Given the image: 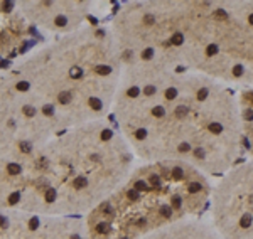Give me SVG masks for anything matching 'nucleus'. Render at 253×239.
<instances>
[{
  "label": "nucleus",
  "instance_id": "8",
  "mask_svg": "<svg viewBox=\"0 0 253 239\" xmlns=\"http://www.w3.org/2000/svg\"><path fill=\"white\" fill-rule=\"evenodd\" d=\"M89 106L93 109H101V101L98 98H89Z\"/></svg>",
  "mask_w": 253,
  "mask_h": 239
},
{
  "label": "nucleus",
  "instance_id": "16",
  "mask_svg": "<svg viewBox=\"0 0 253 239\" xmlns=\"http://www.w3.org/2000/svg\"><path fill=\"white\" fill-rule=\"evenodd\" d=\"M37 226H39V219H37V217H32L30 221H29V227H30L32 231L37 229Z\"/></svg>",
  "mask_w": 253,
  "mask_h": 239
},
{
  "label": "nucleus",
  "instance_id": "17",
  "mask_svg": "<svg viewBox=\"0 0 253 239\" xmlns=\"http://www.w3.org/2000/svg\"><path fill=\"white\" fill-rule=\"evenodd\" d=\"M12 7H14L12 2H4V4H2V10H4V12H10Z\"/></svg>",
  "mask_w": 253,
  "mask_h": 239
},
{
  "label": "nucleus",
  "instance_id": "14",
  "mask_svg": "<svg viewBox=\"0 0 253 239\" xmlns=\"http://www.w3.org/2000/svg\"><path fill=\"white\" fill-rule=\"evenodd\" d=\"M21 150L24 152V153H29V152L32 150V147H30L29 142H21Z\"/></svg>",
  "mask_w": 253,
  "mask_h": 239
},
{
  "label": "nucleus",
  "instance_id": "21",
  "mask_svg": "<svg viewBox=\"0 0 253 239\" xmlns=\"http://www.w3.org/2000/svg\"><path fill=\"white\" fill-rule=\"evenodd\" d=\"M127 94L130 96V98H135V96L138 94V88H130V89H128V93H127Z\"/></svg>",
  "mask_w": 253,
  "mask_h": 239
},
{
  "label": "nucleus",
  "instance_id": "24",
  "mask_svg": "<svg viewBox=\"0 0 253 239\" xmlns=\"http://www.w3.org/2000/svg\"><path fill=\"white\" fill-rule=\"evenodd\" d=\"M71 239H81V238H79L78 234H73V236H71Z\"/></svg>",
  "mask_w": 253,
  "mask_h": 239
},
{
  "label": "nucleus",
  "instance_id": "3",
  "mask_svg": "<svg viewBox=\"0 0 253 239\" xmlns=\"http://www.w3.org/2000/svg\"><path fill=\"white\" fill-rule=\"evenodd\" d=\"M88 185V178L86 177H76L74 178V189H84Z\"/></svg>",
  "mask_w": 253,
  "mask_h": 239
},
{
  "label": "nucleus",
  "instance_id": "10",
  "mask_svg": "<svg viewBox=\"0 0 253 239\" xmlns=\"http://www.w3.org/2000/svg\"><path fill=\"white\" fill-rule=\"evenodd\" d=\"M42 113L46 116H51L52 113H54V106L52 104H44V108H42Z\"/></svg>",
  "mask_w": 253,
  "mask_h": 239
},
{
  "label": "nucleus",
  "instance_id": "11",
  "mask_svg": "<svg viewBox=\"0 0 253 239\" xmlns=\"http://www.w3.org/2000/svg\"><path fill=\"white\" fill-rule=\"evenodd\" d=\"M54 199H56V190L54 189H49V190L46 192V200H47V202H52Z\"/></svg>",
  "mask_w": 253,
  "mask_h": 239
},
{
  "label": "nucleus",
  "instance_id": "4",
  "mask_svg": "<svg viewBox=\"0 0 253 239\" xmlns=\"http://www.w3.org/2000/svg\"><path fill=\"white\" fill-rule=\"evenodd\" d=\"M7 170H9V173L17 175V173H21V172H22V168H21V165H19V164H9L7 165Z\"/></svg>",
  "mask_w": 253,
  "mask_h": 239
},
{
  "label": "nucleus",
  "instance_id": "5",
  "mask_svg": "<svg viewBox=\"0 0 253 239\" xmlns=\"http://www.w3.org/2000/svg\"><path fill=\"white\" fill-rule=\"evenodd\" d=\"M69 76H71L73 79H78V78H81V76H83V71H81V68H78V66H74V68H71V69H69Z\"/></svg>",
  "mask_w": 253,
  "mask_h": 239
},
{
  "label": "nucleus",
  "instance_id": "23",
  "mask_svg": "<svg viewBox=\"0 0 253 239\" xmlns=\"http://www.w3.org/2000/svg\"><path fill=\"white\" fill-rule=\"evenodd\" d=\"M0 68H2V69L9 68V61H2V62H0Z\"/></svg>",
  "mask_w": 253,
  "mask_h": 239
},
{
  "label": "nucleus",
  "instance_id": "2",
  "mask_svg": "<svg viewBox=\"0 0 253 239\" xmlns=\"http://www.w3.org/2000/svg\"><path fill=\"white\" fill-rule=\"evenodd\" d=\"M57 99H59L61 104H69V101L73 99V93L71 91H62L61 94L57 96Z\"/></svg>",
  "mask_w": 253,
  "mask_h": 239
},
{
  "label": "nucleus",
  "instance_id": "20",
  "mask_svg": "<svg viewBox=\"0 0 253 239\" xmlns=\"http://www.w3.org/2000/svg\"><path fill=\"white\" fill-rule=\"evenodd\" d=\"M111 135H113V133H111L110 130H105L101 133V140H110V138H111Z\"/></svg>",
  "mask_w": 253,
  "mask_h": 239
},
{
  "label": "nucleus",
  "instance_id": "7",
  "mask_svg": "<svg viewBox=\"0 0 253 239\" xmlns=\"http://www.w3.org/2000/svg\"><path fill=\"white\" fill-rule=\"evenodd\" d=\"M54 24L57 25V27H64V25L68 24V19H66L64 15H57V17L54 19Z\"/></svg>",
  "mask_w": 253,
  "mask_h": 239
},
{
  "label": "nucleus",
  "instance_id": "13",
  "mask_svg": "<svg viewBox=\"0 0 253 239\" xmlns=\"http://www.w3.org/2000/svg\"><path fill=\"white\" fill-rule=\"evenodd\" d=\"M145 137H147V130H145V128H138L137 133H135V138H138V140H144Z\"/></svg>",
  "mask_w": 253,
  "mask_h": 239
},
{
  "label": "nucleus",
  "instance_id": "15",
  "mask_svg": "<svg viewBox=\"0 0 253 239\" xmlns=\"http://www.w3.org/2000/svg\"><path fill=\"white\" fill-rule=\"evenodd\" d=\"M15 88L19 89V91H27L29 89V82L27 81H21V82H17V86Z\"/></svg>",
  "mask_w": 253,
  "mask_h": 239
},
{
  "label": "nucleus",
  "instance_id": "1",
  "mask_svg": "<svg viewBox=\"0 0 253 239\" xmlns=\"http://www.w3.org/2000/svg\"><path fill=\"white\" fill-rule=\"evenodd\" d=\"M155 239H214L211 234L203 231L198 224H172L164 229H159Z\"/></svg>",
  "mask_w": 253,
  "mask_h": 239
},
{
  "label": "nucleus",
  "instance_id": "19",
  "mask_svg": "<svg viewBox=\"0 0 253 239\" xmlns=\"http://www.w3.org/2000/svg\"><path fill=\"white\" fill-rule=\"evenodd\" d=\"M152 56H154V51H152V49H145L144 52H142V57H144V59H150Z\"/></svg>",
  "mask_w": 253,
  "mask_h": 239
},
{
  "label": "nucleus",
  "instance_id": "9",
  "mask_svg": "<svg viewBox=\"0 0 253 239\" xmlns=\"http://www.w3.org/2000/svg\"><path fill=\"white\" fill-rule=\"evenodd\" d=\"M24 115L29 116V118H32V116L35 115V108L34 106H24Z\"/></svg>",
  "mask_w": 253,
  "mask_h": 239
},
{
  "label": "nucleus",
  "instance_id": "18",
  "mask_svg": "<svg viewBox=\"0 0 253 239\" xmlns=\"http://www.w3.org/2000/svg\"><path fill=\"white\" fill-rule=\"evenodd\" d=\"M144 93H145V96H152L155 93V86H145Z\"/></svg>",
  "mask_w": 253,
  "mask_h": 239
},
{
  "label": "nucleus",
  "instance_id": "6",
  "mask_svg": "<svg viewBox=\"0 0 253 239\" xmlns=\"http://www.w3.org/2000/svg\"><path fill=\"white\" fill-rule=\"evenodd\" d=\"M95 71L98 73V74L106 76V74H110V73H111V68H110V66H96Z\"/></svg>",
  "mask_w": 253,
  "mask_h": 239
},
{
  "label": "nucleus",
  "instance_id": "22",
  "mask_svg": "<svg viewBox=\"0 0 253 239\" xmlns=\"http://www.w3.org/2000/svg\"><path fill=\"white\" fill-rule=\"evenodd\" d=\"M7 226H9V221L5 217H2V216H0V227H7Z\"/></svg>",
  "mask_w": 253,
  "mask_h": 239
},
{
  "label": "nucleus",
  "instance_id": "12",
  "mask_svg": "<svg viewBox=\"0 0 253 239\" xmlns=\"http://www.w3.org/2000/svg\"><path fill=\"white\" fill-rule=\"evenodd\" d=\"M19 199H21V194H19V192H14V194L9 197V204H17Z\"/></svg>",
  "mask_w": 253,
  "mask_h": 239
}]
</instances>
